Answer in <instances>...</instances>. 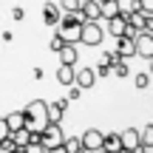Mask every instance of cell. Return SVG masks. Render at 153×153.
I'll return each mask as SVG.
<instances>
[{
	"mask_svg": "<svg viewBox=\"0 0 153 153\" xmlns=\"http://www.w3.org/2000/svg\"><path fill=\"white\" fill-rule=\"evenodd\" d=\"M9 133H11V131H9V125H6V119H0V142H3Z\"/></svg>",
	"mask_w": 153,
	"mask_h": 153,
	"instance_id": "obj_28",
	"label": "cell"
},
{
	"mask_svg": "<svg viewBox=\"0 0 153 153\" xmlns=\"http://www.w3.org/2000/svg\"><path fill=\"white\" fill-rule=\"evenodd\" d=\"M9 136H11V142H14L17 148H26L28 139H31V131H28V128H17V131H11Z\"/></svg>",
	"mask_w": 153,
	"mask_h": 153,
	"instance_id": "obj_16",
	"label": "cell"
},
{
	"mask_svg": "<svg viewBox=\"0 0 153 153\" xmlns=\"http://www.w3.org/2000/svg\"><path fill=\"white\" fill-rule=\"evenodd\" d=\"M57 82H60V85H71L74 82V65H62L60 62V68H57Z\"/></svg>",
	"mask_w": 153,
	"mask_h": 153,
	"instance_id": "obj_17",
	"label": "cell"
},
{
	"mask_svg": "<svg viewBox=\"0 0 153 153\" xmlns=\"http://www.w3.org/2000/svg\"><path fill=\"white\" fill-rule=\"evenodd\" d=\"M60 17H62L60 3H45V6H43V23H45V26H57Z\"/></svg>",
	"mask_w": 153,
	"mask_h": 153,
	"instance_id": "obj_12",
	"label": "cell"
},
{
	"mask_svg": "<svg viewBox=\"0 0 153 153\" xmlns=\"http://www.w3.org/2000/svg\"><path fill=\"white\" fill-rule=\"evenodd\" d=\"M133 82H136V88H148L150 85V76L148 74H136V79H133Z\"/></svg>",
	"mask_w": 153,
	"mask_h": 153,
	"instance_id": "obj_25",
	"label": "cell"
},
{
	"mask_svg": "<svg viewBox=\"0 0 153 153\" xmlns=\"http://www.w3.org/2000/svg\"><path fill=\"white\" fill-rule=\"evenodd\" d=\"M79 17L82 20H102L99 0H79Z\"/></svg>",
	"mask_w": 153,
	"mask_h": 153,
	"instance_id": "obj_7",
	"label": "cell"
},
{
	"mask_svg": "<svg viewBox=\"0 0 153 153\" xmlns=\"http://www.w3.org/2000/svg\"><path fill=\"white\" fill-rule=\"evenodd\" d=\"M102 37H105V31H102V26H99L97 20H85V23H82V28H79V43L99 45V43H102Z\"/></svg>",
	"mask_w": 153,
	"mask_h": 153,
	"instance_id": "obj_4",
	"label": "cell"
},
{
	"mask_svg": "<svg viewBox=\"0 0 153 153\" xmlns=\"http://www.w3.org/2000/svg\"><path fill=\"white\" fill-rule=\"evenodd\" d=\"M94 82H97V74H94V68H79V71H76L74 68V85L76 88H94Z\"/></svg>",
	"mask_w": 153,
	"mask_h": 153,
	"instance_id": "obj_8",
	"label": "cell"
},
{
	"mask_svg": "<svg viewBox=\"0 0 153 153\" xmlns=\"http://www.w3.org/2000/svg\"><path fill=\"white\" fill-rule=\"evenodd\" d=\"M102 150H105V153H119V150H122L119 133H102Z\"/></svg>",
	"mask_w": 153,
	"mask_h": 153,
	"instance_id": "obj_14",
	"label": "cell"
},
{
	"mask_svg": "<svg viewBox=\"0 0 153 153\" xmlns=\"http://www.w3.org/2000/svg\"><path fill=\"white\" fill-rule=\"evenodd\" d=\"M82 17H79V11H62V17L57 20V34H60L65 43H71L76 45L79 43V28H82Z\"/></svg>",
	"mask_w": 153,
	"mask_h": 153,
	"instance_id": "obj_1",
	"label": "cell"
},
{
	"mask_svg": "<svg viewBox=\"0 0 153 153\" xmlns=\"http://www.w3.org/2000/svg\"><path fill=\"white\" fill-rule=\"evenodd\" d=\"M62 45H65V40H62L60 34H54V37H51V51H60Z\"/></svg>",
	"mask_w": 153,
	"mask_h": 153,
	"instance_id": "obj_26",
	"label": "cell"
},
{
	"mask_svg": "<svg viewBox=\"0 0 153 153\" xmlns=\"http://www.w3.org/2000/svg\"><path fill=\"white\" fill-rule=\"evenodd\" d=\"M133 48H136V57L153 60V34L150 31H136V37H133Z\"/></svg>",
	"mask_w": 153,
	"mask_h": 153,
	"instance_id": "obj_5",
	"label": "cell"
},
{
	"mask_svg": "<svg viewBox=\"0 0 153 153\" xmlns=\"http://www.w3.org/2000/svg\"><path fill=\"white\" fill-rule=\"evenodd\" d=\"M3 119H6V125H9V131H17V128H23V111H11Z\"/></svg>",
	"mask_w": 153,
	"mask_h": 153,
	"instance_id": "obj_20",
	"label": "cell"
},
{
	"mask_svg": "<svg viewBox=\"0 0 153 153\" xmlns=\"http://www.w3.org/2000/svg\"><path fill=\"white\" fill-rule=\"evenodd\" d=\"M60 9L62 11H79V0H62Z\"/></svg>",
	"mask_w": 153,
	"mask_h": 153,
	"instance_id": "obj_24",
	"label": "cell"
},
{
	"mask_svg": "<svg viewBox=\"0 0 153 153\" xmlns=\"http://www.w3.org/2000/svg\"><path fill=\"white\" fill-rule=\"evenodd\" d=\"M48 125V116H45V102L43 99H34V102L26 105V111H23V128H28V131H43V128Z\"/></svg>",
	"mask_w": 153,
	"mask_h": 153,
	"instance_id": "obj_2",
	"label": "cell"
},
{
	"mask_svg": "<svg viewBox=\"0 0 153 153\" xmlns=\"http://www.w3.org/2000/svg\"><path fill=\"white\" fill-rule=\"evenodd\" d=\"M62 139H65V133H62V122H48V125L40 131V145H43L45 150L60 148Z\"/></svg>",
	"mask_w": 153,
	"mask_h": 153,
	"instance_id": "obj_3",
	"label": "cell"
},
{
	"mask_svg": "<svg viewBox=\"0 0 153 153\" xmlns=\"http://www.w3.org/2000/svg\"><path fill=\"white\" fill-rule=\"evenodd\" d=\"M111 68H114V65H111V62L102 57V60H99V68L94 71V74H97V79H99V76H108V74H111Z\"/></svg>",
	"mask_w": 153,
	"mask_h": 153,
	"instance_id": "obj_23",
	"label": "cell"
},
{
	"mask_svg": "<svg viewBox=\"0 0 153 153\" xmlns=\"http://www.w3.org/2000/svg\"><path fill=\"white\" fill-rule=\"evenodd\" d=\"M119 142H122V150H136L139 148V131H136V128L122 131L119 133Z\"/></svg>",
	"mask_w": 153,
	"mask_h": 153,
	"instance_id": "obj_11",
	"label": "cell"
},
{
	"mask_svg": "<svg viewBox=\"0 0 153 153\" xmlns=\"http://www.w3.org/2000/svg\"><path fill=\"white\" fill-rule=\"evenodd\" d=\"M91 153H105V150H102V148H99V150H91Z\"/></svg>",
	"mask_w": 153,
	"mask_h": 153,
	"instance_id": "obj_29",
	"label": "cell"
},
{
	"mask_svg": "<svg viewBox=\"0 0 153 153\" xmlns=\"http://www.w3.org/2000/svg\"><path fill=\"white\" fill-rule=\"evenodd\" d=\"M119 43H116V54L122 57V60H128V57H136V48H133V37H125V34H119Z\"/></svg>",
	"mask_w": 153,
	"mask_h": 153,
	"instance_id": "obj_10",
	"label": "cell"
},
{
	"mask_svg": "<svg viewBox=\"0 0 153 153\" xmlns=\"http://www.w3.org/2000/svg\"><path fill=\"white\" fill-rule=\"evenodd\" d=\"M125 14H122V11H119V14H114V17H108V34H114V37H119V34L122 31H125Z\"/></svg>",
	"mask_w": 153,
	"mask_h": 153,
	"instance_id": "obj_15",
	"label": "cell"
},
{
	"mask_svg": "<svg viewBox=\"0 0 153 153\" xmlns=\"http://www.w3.org/2000/svg\"><path fill=\"white\" fill-rule=\"evenodd\" d=\"M139 148H153V125L139 131Z\"/></svg>",
	"mask_w": 153,
	"mask_h": 153,
	"instance_id": "obj_21",
	"label": "cell"
},
{
	"mask_svg": "<svg viewBox=\"0 0 153 153\" xmlns=\"http://www.w3.org/2000/svg\"><path fill=\"white\" fill-rule=\"evenodd\" d=\"M68 88H71V91H68V99H79V94H82V88H76L74 82H71V85H68Z\"/></svg>",
	"mask_w": 153,
	"mask_h": 153,
	"instance_id": "obj_27",
	"label": "cell"
},
{
	"mask_svg": "<svg viewBox=\"0 0 153 153\" xmlns=\"http://www.w3.org/2000/svg\"><path fill=\"white\" fill-rule=\"evenodd\" d=\"M99 11H102V20H108V17L119 14V3H116V0H102V3H99Z\"/></svg>",
	"mask_w": 153,
	"mask_h": 153,
	"instance_id": "obj_18",
	"label": "cell"
},
{
	"mask_svg": "<svg viewBox=\"0 0 153 153\" xmlns=\"http://www.w3.org/2000/svg\"><path fill=\"white\" fill-rule=\"evenodd\" d=\"M82 153H85V150H82Z\"/></svg>",
	"mask_w": 153,
	"mask_h": 153,
	"instance_id": "obj_30",
	"label": "cell"
},
{
	"mask_svg": "<svg viewBox=\"0 0 153 153\" xmlns=\"http://www.w3.org/2000/svg\"><path fill=\"white\" fill-rule=\"evenodd\" d=\"M68 108V99H57V102H45V116L48 122H62V114Z\"/></svg>",
	"mask_w": 153,
	"mask_h": 153,
	"instance_id": "obj_9",
	"label": "cell"
},
{
	"mask_svg": "<svg viewBox=\"0 0 153 153\" xmlns=\"http://www.w3.org/2000/svg\"><path fill=\"white\" fill-rule=\"evenodd\" d=\"M119 3V11L122 14H131V11H139L142 6H139V0H116Z\"/></svg>",
	"mask_w": 153,
	"mask_h": 153,
	"instance_id": "obj_22",
	"label": "cell"
},
{
	"mask_svg": "<svg viewBox=\"0 0 153 153\" xmlns=\"http://www.w3.org/2000/svg\"><path fill=\"white\" fill-rule=\"evenodd\" d=\"M79 145H82V150H85V153L99 150V148H102V131H97V128H88V131L79 136Z\"/></svg>",
	"mask_w": 153,
	"mask_h": 153,
	"instance_id": "obj_6",
	"label": "cell"
},
{
	"mask_svg": "<svg viewBox=\"0 0 153 153\" xmlns=\"http://www.w3.org/2000/svg\"><path fill=\"white\" fill-rule=\"evenodd\" d=\"M62 150H65V153H82L79 136H65V139H62Z\"/></svg>",
	"mask_w": 153,
	"mask_h": 153,
	"instance_id": "obj_19",
	"label": "cell"
},
{
	"mask_svg": "<svg viewBox=\"0 0 153 153\" xmlns=\"http://www.w3.org/2000/svg\"><path fill=\"white\" fill-rule=\"evenodd\" d=\"M57 54H60V62H62V65H76V60H79L76 45H71V43H65L60 51H57Z\"/></svg>",
	"mask_w": 153,
	"mask_h": 153,
	"instance_id": "obj_13",
	"label": "cell"
}]
</instances>
